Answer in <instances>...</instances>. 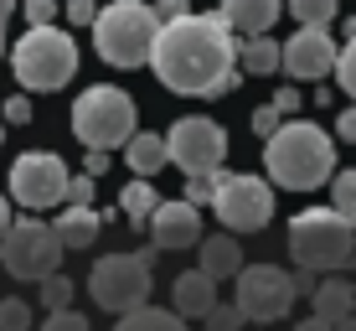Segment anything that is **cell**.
<instances>
[{
    "mask_svg": "<svg viewBox=\"0 0 356 331\" xmlns=\"http://www.w3.org/2000/svg\"><path fill=\"white\" fill-rule=\"evenodd\" d=\"M202 321L212 326V331H243V326H248V321H243V311H238V305H222V300H217L212 311L202 316Z\"/></svg>",
    "mask_w": 356,
    "mask_h": 331,
    "instance_id": "obj_29",
    "label": "cell"
},
{
    "mask_svg": "<svg viewBox=\"0 0 356 331\" xmlns=\"http://www.w3.org/2000/svg\"><path fill=\"white\" fill-rule=\"evenodd\" d=\"M330 72H336L341 88H346L351 99H356V36H346V47L336 52V68H330Z\"/></svg>",
    "mask_w": 356,
    "mask_h": 331,
    "instance_id": "obj_28",
    "label": "cell"
},
{
    "mask_svg": "<svg viewBox=\"0 0 356 331\" xmlns=\"http://www.w3.org/2000/svg\"><path fill=\"white\" fill-rule=\"evenodd\" d=\"M212 213L232 233H259L274 217V192L259 176H232V171H222L217 187H212Z\"/></svg>",
    "mask_w": 356,
    "mask_h": 331,
    "instance_id": "obj_10",
    "label": "cell"
},
{
    "mask_svg": "<svg viewBox=\"0 0 356 331\" xmlns=\"http://www.w3.org/2000/svg\"><path fill=\"white\" fill-rule=\"evenodd\" d=\"M330 207H336L341 217H351V223H356V166L330 176Z\"/></svg>",
    "mask_w": 356,
    "mask_h": 331,
    "instance_id": "obj_26",
    "label": "cell"
},
{
    "mask_svg": "<svg viewBox=\"0 0 356 331\" xmlns=\"http://www.w3.org/2000/svg\"><path fill=\"white\" fill-rule=\"evenodd\" d=\"M67 21L72 26H93V16H98V0H67Z\"/></svg>",
    "mask_w": 356,
    "mask_h": 331,
    "instance_id": "obj_34",
    "label": "cell"
},
{
    "mask_svg": "<svg viewBox=\"0 0 356 331\" xmlns=\"http://www.w3.org/2000/svg\"><path fill=\"white\" fill-rule=\"evenodd\" d=\"M98 228H104V217L93 213V207H63V217L52 223V233H57V243L72 254V249H93V238H98Z\"/></svg>",
    "mask_w": 356,
    "mask_h": 331,
    "instance_id": "obj_17",
    "label": "cell"
},
{
    "mask_svg": "<svg viewBox=\"0 0 356 331\" xmlns=\"http://www.w3.org/2000/svg\"><path fill=\"white\" fill-rule=\"evenodd\" d=\"M264 166L284 192H315L336 171V140L321 125L305 119H279V130L264 140Z\"/></svg>",
    "mask_w": 356,
    "mask_h": 331,
    "instance_id": "obj_2",
    "label": "cell"
},
{
    "mask_svg": "<svg viewBox=\"0 0 356 331\" xmlns=\"http://www.w3.org/2000/svg\"><path fill=\"white\" fill-rule=\"evenodd\" d=\"M36 285H42V305H47V311H63V305H72V295H78V285H72V279L63 275V269L42 275Z\"/></svg>",
    "mask_w": 356,
    "mask_h": 331,
    "instance_id": "obj_24",
    "label": "cell"
},
{
    "mask_svg": "<svg viewBox=\"0 0 356 331\" xmlns=\"http://www.w3.org/2000/svg\"><path fill=\"white\" fill-rule=\"evenodd\" d=\"M341 331H356V326H341Z\"/></svg>",
    "mask_w": 356,
    "mask_h": 331,
    "instance_id": "obj_46",
    "label": "cell"
},
{
    "mask_svg": "<svg viewBox=\"0 0 356 331\" xmlns=\"http://www.w3.org/2000/svg\"><path fill=\"white\" fill-rule=\"evenodd\" d=\"M284 6L294 10V21H300V26H330L341 0H284Z\"/></svg>",
    "mask_w": 356,
    "mask_h": 331,
    "instance_id": "obj_25",
    "label": "cell"
},
{
    "mask_svg": "<svg viewBox=\"0 0 356 331\" xmlns=\"http://www.w3.org/2000/svg\"><path fill=\"white\" fill-rule=\"evenodd\" d=\"M119 151H124V166L134 171V176H155V171L170 166L165 161V134H140V130H134Z\"/></svg>",
    "mask_w": 356,
    "mask_h": 331,
    "instance_id": "obj_20",
    "label": "cell"
},
{
    "mask_svg": "<svg viewBox=\"0 0 356 331\" xmlns=\"http://www.w3.org/2000/svg\"><path fill=\"white\" fill-rule=\"evenodd\" d=\"M310 300H315V316L330 326H351V300H356V290L346 285V279H321V285H310Z\"/></svg>",
    "mask_w": 356,
    "mask_h": 331,
    "instance_id": "obj_18",
    "label": "cell"
},
{
    "mask_svg": "<svg viewBox=\"0 0 356 331\" xmlns=\"http://www.w3.org/2000/svg\"><path fill=\"white\" fill-rule=\"evenodd\" d=\"M114 331H186V316H170V311H161V305H134V311H124L119 316V326Z\"/></svg>",
    "mask_w": 356,
    "mask_h": 331,
    "instance_id": "obj_22",
    "label": "cell"
},
{
    "mask_svg": "<svg viewBox=\"0 0 356 331\" xmlns=\"http://www.w3.org/2000/svg\"><path fill=\"white\" fill-rule=\"evenodd\" d=\"M274 109H279L284 119H294V109H300V93H294V88H279V93H274Z\"/></svg>",
    "mask_w": 356,
    "mask_h": 331,
    "instance_id": "obj_38",
    "label": "cell"
},
{
    "mask_svg": "<svg viewBox=\"0 0 356 331\" xmlns=\"http://www.w3.org/2000/svg\"><path fill=\"white\" fill-rule=\"evenodd\" d=\"M83 171H88V176L98 181V176L108 171V151H88V161H83Z\"/></svg>",
    "mask_w": 356,
    "mask_h": 331,
    "instance_id": "obj_39",
    "label": "cell"
},
{
    "mask_svg": "<svg viewBox=\"0 0 356 331\" xmlns=\"http://www.w3.org/2000/svg\"><path fill=\"white\" fill-rule=\"evenodd\" d=\"M0 331H31V305L16 300V295H6V300H0Z\"/></svg>",
    "mask_w": 356,
    "mask_h": 331,
    "instance_id": "obj_27",
    "label": "cell"
},
{
    "mask_svg": "<svg viewBox=\"0 0 356 331\" xmlns=\"http://www.w3.org/2000/svg\"><path fill=\"white\" fill-rule=\"evenodd\" d=\"M222 155H227V130L212 125L207 114L176 119L165 134V161L176 171H186V176H212L222 166Z\"/></svg>",
    "mask_w": 356,
    "mask_h": 331,
    "instance_id": "obj_9",
    "label": "cell"
},
{
    "mask_svg": "<svg viewBox=\"0 0 356 331\" xmlns=\"http://www.w3.org/2000/svg\"><path fill=\"white\" fill-rule=\"evenodd\" d=\"M0 57H6V26H0Z\"/></svg>",
    "mask_w": 356,
    "mask_h": 331,
    "instance_id": "obj_43",
    "label": "cell"
},
{
    "mask_svg": "<svg viewBox=\"0 0 356 331\" xmlns=\"http://www.w3.org/2000/svg\"><path fill=\"white\" fill-rule=\"evenodd\" d=\"M289 254L310 275H336L356 264V223L336 207H305L289 223Z\"/></svg>",
    "mask_w": 356,
    "mask_h": 331,
    "instance_id": "obj_3",
    "label": "cell"
},
{
    "mask_svg": "<svg viewBox=\"0 0 356 331\" xmlns=\"http://www.w3.org/2000/svg\"><path fill=\"white\" fill-rule=\"evenodd\" d=\"M63 202H72V207H93V176H88V171H83V176H67Z\"/></svg>",
    "mask_w": 356,
    "mask_h": 331,
    "instance_id": "obj_31",
    "label": "cell"
},
{
    "mask_svg": "<svg viewBox=\"0 0 356 331\" xmlns=\"http://www.w3.org/2000/svg\"><path fill=\"white\" fill-rule=\"evenodd\" d=\"M279 68L289 78H325L336 68V36L325 26H300L289 42H279Z\"/></svg>",
    "mask_w": 356,
    "mask_h": 331,
    "instance_id": "obj_13",
    "label": "cell"
},
{
    "mask_svg": "<svg viewBox=\"0 0 356 331\" xmlns=\"http://www.w3.org/2000/svg\"><path fill=\"white\" fill-rule=\"evenodd\" d=\"M6 119H10V125H26V119H31V99H26V93H10V99H6Z\"/></svg>",
    "mask_w": 356,
    "mask_h": 331,
    "instance_id": "obj_35",
    "label": "cell"
},
{
    "mask_svg": "<svg viewBox=\"0 0 356 331\" xmlns=\"http://www.w3.org/2000/svg\"><path fill=\"white\" fill-rule=\"evenodd\" d=\"M10 68H16V83L26 93H57L78 72V42L57 26H31L10 47Z\"/></svg>",
    "mask_w": 356,
    "mask_h": 331,
    "instance_id": "obj_5",
    "label": "cell"
},
{
    "mask_svg": "<svg viewBox=\"0 0 356 331\" xmlns=\"http://www.w3.org/2000/svg\"><path fill=\"white\" fill-rule=\"evenodd\" d=\"M351 326H356V300H351Z\"/></svg>",
    "mask_w": 356,
    "mask_h": 331,
    "instance_id": "obj_44",
    "label": "cell"
},
{
    "mask_svg": "<svg viewBox=\"0 0 356 331\" xmlns=\"http://www.w3.org/2000/svg\"><path fill=\"white\" fill-rule=\"evenodd\" d=\"M155 21H176V16H186V10H191V0H155Z\"/></svg>",
    "mask_w": 356,
    "mask_h": 331,
    "instance_id": "obj_36",
    "label": "cell"
},
{
    "mask_svg": "<svg viewBox=\"0 0 356 331\" xmlns=\"http://www.w3.org/2000/svg\"><path fill=\"white\" fill-rule=\"evenodd\" d=\"M196 243H202V249H196V254H202V269H207L212 279H232V275L243 269V249H238V238L217 233V238H196Z\"/></svg>",
    "mask_w": 356,
    "mask_h": 331,
    "instance_id": "obj_21",
    "label": "cell"
},
{
    "mask_svg": "<svg viewBox=\"0 0 356 331\" xmlns=\"http://www.w3.org/2000/svg\"><path fill=\"white\" fill-rule=\"evenodd\" d=\"M294 331H341V326H330V321H321V316H310V321H294Z\"/></svg>",
    "mask_w": 356,
    "mask_h": 331,
    "instance_id": "obj_40",
    "label": "cell"
},
{
    "mask_svg": "<svg viewBox=\"0 0 356 331\" xmlns=\"http://www.w3.org/2000/svg\"><path fill=\"white\" fill-rule=\"evenodd\" d=\"M63 254L67 249L57 243L52 223H36V217H21V223H10L0 233V264L16 279H42L52 269H63Z\"/></svg>",
    "mask_w": 356,
    "mask_h": 331,
    "instance_id": "obj_8",
    "label": "cell"
},
{
    "mask_svg": "<svg viewBox=\"0 0 356 331\" xmlns=\"http://www.w3.org/2000/svg\"><path fill=\"white\" fill-rule=\"evenodd\" d=\"M150 243L161 254H181V249H196V238H202V213L181 197V202H155L150 207Z\"/></svg>",
    "mask_w": 356,
    "mask_h": 331,
    "instance_id": "obj_14",
    "label": "cell"
},
{
    "mask_svg": "<svg viewBox=\"0 0 356 331\" xmlns=\"http://www.w3.org/2000/svg\"><path fill=\"white\" fill-rule=\"evenodd\" d=\"M232 63L243 72H253V78H268V72H279V42L268 31H253V36H243V42L232 47Z\"/></svg>",
    "mask_w": 356,
    "mask_h": 331,
    "instance_id": "obj_19",
    "label": "cell"
},
{
    "mask_svg": "<svg viewBox=\"0 0 356 331\" xmlns=\"http://www.w3.org/2000/svg\"><path fill=\"white\" fill-rule=\"evenodd\" d=\"M16 10H21V0H0V26H6V21L16 16Z\"/></svg>",
    "mask_w": 356,
    "mask_h": 331,
    "instance_id": "obj_41",
    "label": "cell"
},
{
    "mask_svg": "<svg viewBox=\"0 0 356 331\" xmlns=\"http://www.w3.org/2000/svg\"><path fill=\"white\" fill-rule=\"evenodd\" d=\"M232 26L222 16H186L161 21L150 42V57L145 63L155 68V78L165 83L170 93H186V99H222V93L238 88V63H232Z\"/></svg>",
    "mask_w": 356,
    "mask_h": 331,
    "instance_id": "obj_1",
    "label": "cell"
},
{
    "mask_svg": "<svg viewBox=\"0 0 356 331\" xmlns=\"http://www.w3.org/2000/svg\"><path fill=\"white\" fill-rule=\"evenodd\" d=\"M238 311H243V321H253V326H268V321H284L289 316V305H294V279L284 275L279 264H253V269H238Z\"/></svg>",
    "mask_w": 356,
    "mask_h": 331,
    "instance_id": "obj_11",
    "label": "cell"
},
{
    "mask_svg": "<svg viewBox=\"0 0 356 331\" xmlns=\"http://www.w3.org/2000/svg\"><path fill=\"white\" fill-rule=\"evenodd\" d=\"M284 10V0H222V21L238 36H253V31H268Z\"/></svg>",
    "mask_w": 356,
    "mask_h": 331,
    "instance_id": "obj_16",
    "label": "cell"
},
{
    "mask_svg": "<svg viewBox=\"0 0 356 331\" xmlns=\"http://www.w3.org/2000/svg\"><path fill=\"white\" fill-rule=\"evenodd\" d=\"M279 119H284V114H279L274 104H264V109H253V119H248V125H253V134H259V140H268V134L279 130Z\"/></svg>",
    "mask_w": 356,
    "mask_h": 331,
    "instance_id": "obj_33",
    "label": "cell"
},
{
    "mask_svg": "<svg viewBox=\"0 0 356 331\" xmlns=\"http://www.w3.org/2000/svg\"><path fill=\"white\" fill-rule=\"evenodd\" d=\"M336 140L356 145V109H346V114H336Z\"/></svg>",
    "mask_w": 356,
    "mask_h": 331,
    "instance_id": "obj_37",
    "label": "cell"
},
{
    "mask_svg": "<svg viewBox=\"0 0 356 331\" xmlns=\"http://www.w3.org/2000/svg\"><path fill=\"white\" fill-rule=\"evenodd\" d=\"M0 140H6V119H0Z\"/></svg>",
    "mask_w": 356,
    "mask_h": 331,
    "instance_id": "obj_45",
    "label": "cell"
},
{
    "mask_svg": "<svg viewBox=\"0 0 356 331\" xmlns=\"http://www.w3.org/2000/svg\"><path fill=\"white\" fill-rule=\"evenodd\" d=\"M10 228V207H6V197H0V233Z\"/></svg>",
    "mask_w": 356,
    "mask_h": 331,
    "instance_id": "obj_42",
    "label": "cell"
},
{
    "mask_svg": "<svg viewBox=\"0 0 356 331\" xmlns=\"http://www.w3.org/2000/svg\"><path fill=\"white\" fill-rule=\"evenodd\" d=\"M161 202V192L150 187V176H140V181H129L124 192H119V213L129 217V223H145L150 217V207Z\"/></svg>",
    "mask_w": 356,
    "mask_h": 331,
    "instance_id": "obj_23",
    "label": "cell"
},
{
    "mask_svg": "<svg viewBox=\"0 0 356 331\" xmlns=\"http://www.w3.org/2000/svg\"><path fill=\"white\" fill-rule=\"evenodd\" d=\"M67 192V161L52 151H26L16 155V166H10V197L21 207H31V213H47V207H57Z\"/></svg>",
    "mask_w": 356,
    "mask_h": 331,
    "instance_id": "obj_12",
    "label": "cell"
},
{
    "mask_svg": "<svg viewBox=\"0 0 356 331\" xmlns=\"http://www.w3.org/2000/svg\"><path fill=\"white\" fill-rule=\"evenodd\" d=\"M134 119H140V109L114 83H98L72 104V134L83 140V151H119L134 134Z\"/></svg>",
    "mask_w": 356,
    "mask_h": 331,
    "instance_id": "obj_6",
    "label": "cell"
},
{
    "mask_svg": "<svg viewBox=\"0 0 356 331\" xmlns=\"http://www.w3.org/2000/svg\"><path fill=\"white\" fill-rule=\"evenodd\" d=\"M42 331H93V326H88V316H78L72 305H63V311H47Z\"/></svg>",
    "mask_w": 356,
    "mask_h": 331,
    "instance_id": "obj_30",
    "label": "cell"
},
{
    "mask_svg": "<svg viewBox=\"0 0 356 331\" xmlns=\"http://www.w3.org/2000/svg\"><path fill=\"white\" fill-rule=\"evenodd\" d=\"M21 10H26V21H31V26H52L63 6H57V0H21Z\"/></svg>",
    "mask_w": 356,
    "mask_h": 331,
    "instance_id": "obj_32",
    "label": "cell"
},
{
    "mask_svg": "<svg viewBox=\"0 0 356 331\" xmlns=\"http://www.w3.org/2000/svg\"><path fill=\"white\" fill-rule=\"evenodd\" d=\"M170 300H176V316L202 321V316L217 305V279L207 275V269H186V275L176 279V290H170Z\"/></svg>",
    "mask_w": 356,
    "mask_h": 331,
    "instance_id": "obj_15",
    "label": "cell"
},
{
    "mask_svg": "<svg viewBox=\"0 0 356 331\" xmlns=\"http://www.w3.org/2000/svg\"><path fill=\"white\" fill-rule=\"evenodd\" d=\"M155 243L150 249H140V254H104V259L93 264V275H88V290H93V300L104 305V311H114V316H124L134 311V305H145L150 300V264H155Z\"/></svg>",
    "mask_w": 356,
    "mask_h": 331,
    "instance_id": "obj_7",
    "label": "cell"
},
{
    "mask_svg": "<svg viewBox=\"0 0 356 331\" xmlns=\"http://www.w3.org/2000/svg\"><path fill=\"white\" fill-rule=\"evenodd\" d=\"M161 31L150 0H108L93 16V47L108 68H140L150 57V42Z\"/></svg>",
    "mask_w": 356,
    "mask_h": 331,
    "instance_id": "obj_4",
    "label": "cell"
}]
</instances>
